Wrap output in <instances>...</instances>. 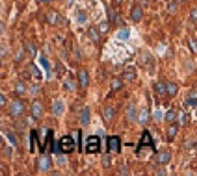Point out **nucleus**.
<instances>
[{
  "label": "nucleus",
  "instance_id": "obj_33",
  "mask_svg": "<svg viewBox=\"0 0 197 176\" xmlns=\"http://www.w3.org/2000/svg\"><path fill=\"white\" fill-rule=\"evenodd\" d=\"M64 88L66 90H68V91H74L75 90V83L73 82V81H70V80H68V81H65V83H64Z\"/></svg>",
  "mask_w": 197,
  "mask_h": 176
},
{
  "label": "nucleus",
  "instance_id": "obj_53",
  "mask_svg": "<svg viewBox=\"0 0 197 176\" xmlns=\"http://www.w3.org/2000/svg\"><path fill=\"white\" fill-rule=\"evenodd\" d=\"M37 1H40V2H50L51 0H37Z\"/></svg>",
  "mask_w": 197,
  "mask_h": 176
},
{
  "label": "nucleus",
  "instance_id": "obj_27",
  "mask_svg": "<svg viewBox=\"0 0 197 176\" xmlns=\"http://www.w3.org/2000/svg\"><path fill=\"white\" fill-rule=\"evenodd\" d=\"M98 30L100 31V33H103V35L107 33L108 30H110V23L106 22V21H101L98 26Z\"/></svg>",
  "mask_w": 197,
  "mask_h": 176
},
{
  "label": "nucleus",
  "instance_id": "obj_22",
  "mask_svg": "<svg viewBox=\"0 0 197 176\" xmlns=\"http://www.w3.org/2000/svg\"><path fill=\"white\" fill-rule=\"evenodd\" d=\"M39 61H40V63L43 64L44 69L46 70V76H47V78H50V77H51V67H50V62H49V60L45 58V57H40Z\"/></svg>",
  "mask_w": 197,
  "mask_h": 176
},
{
  "label": "nucleus",
  "instance_id": "obj_30",
  "mask_svg": "<svg viewBox=\"0 0 197 176\" xmlns=\"http://www.w3.org/2000/svg\"><path fill=\"white\" fill-rule=\"evenodd\" d=\"M101 165L104 168H108L111 166V155L110 154H104L101 158Z\"/></svg>",
  "mask_w": 197,
  "mask_h": 176
},
{
  "label": "nucleus",
  "instance_id": "obj_37",
  "mask_svg": "<svg viewBox=\"0 0 197 176\" xmlns=\"http://www.w3.org/2000/svg\"><path fill=\"white\" fill-rule=\"evenodd\" d=\"M168 10L172 13V14H174L176 10H178V3L174 1V2H171L169 5H168Z\"/></svg>",
  "mask_w": 197,
  "mask_h": 176
},
{
  "label": "nucleus",
  "instance_id": "obj_41",
  "mask_svg": "<svg viewBox=\"0 0 197 176\" xmlns=\"http://www.w3.org/2000/svg\"><path fill=\"white\" fill-rule=\"evenodd\" d=\"M187 105H189V106H197V99H193V98H189L187 101Z\"/></svg>",
  "mask_w": 197,
  "mask_h": 176
},
{
  "label": "nucleus",
  "instance_id": "obj_4",
  "mask_svg": "<svg viewBox=\"0 0 197 176\" xmlns=\"http://www.w3.org/2000/svg\"><path fill=\"white\" fill-rule=\"evenodd\" d=\"M121 141L119 136H111L107 138V150L110 153H119Z\"/></svg>",
  "mask_w": 197,
  "mask_h": 176
},
{
  "label": "nucleus",
  "instance_id": "obj_29",
  "mask_svg": "<svg viewBox=\"0 0 197 176\" xmlns=\"http://www.w3.org/2000/svg\"><path fill=\"white\" fill-rule=\"evenodd\" d=\"M27 51L29 52V54H30L31 58H35L36 54H37V47H36V45H35L33 43H29V44L27 45Z\"/></svg>",
  "mask_w": 197,
  "mask_h": 176
},
{
  "label": "nucleus",
  "instance_id": "obj_19",
  "mask_svg": "<svg viewBox=\"0 0 197 176\" xmlns=\"http://www.w3.org/2000/svg\"><path fill=\"white\" fill-rule=\"evenodd\" d=\"M167 94L171 96V97H174L178 91H179V87L176 83H173V82H167Z\"/></svg>",
  "mask_w": 197,
  "mask_h": 176
},
{
  "label": "nucleus",
  "instance_id": "obj_16",
  "mask_svg": "<svg viewBox=\"0 0 197 176\" xmlns=\"http://www.w3.org/2000/svg\"><path fill=\"white\" fill-rule=\"evenodd\" d=\"M178 130H179V127H178L176 124H172V125L168 127V129H167V131H166V135H167V139H168L169 142H172V141L175 138V136H176V134H178Z\"/></svg>",
  "mask_w": 197,
  "mask_h": 176
},
{
  "label": "nucleus",
  "instance_id": "obj_39",
  "mask_svg": "<svg viewBox=\"0 0 197 176\" xmlns=\"http://www.w3.org/2000/svg\"><path fill=\"white\" fill-rule=\"evenodd\" d=\"M190 19L193 21H197V8H194L190 10Z\"/></svg>",
  "mask_w": 197,
  "mask_h": 176
},
{
  "label": "nucleus",
  "instance_id": "obj_44",
  "mask_svg": "<svg viewBox=\"0 0 197 176\" xmlns=\"http://www.w3.org/2000/svg\"><path fill=\"white\" fill-rule=\"evenodd\" d=\"M189 98H193V99H197V90H193L189 92Z\"/></svg>",
  "mask_w": 197,
  "mask_h": 176
},
{
  "label": "nucleus",
  "instance_id": "obj_10",
  "mask_svg": "<svg viewBox=\"0 0 197 176\" xmlns=\"http://www.w3.org/2000/svg\"><path fill=\"white\" fill-rule=\"evenodd\" d=\"M65 111V104L60 100H57L52 105V114L55 116H60Z\"/></svg>",
  "mask_w": 197,
  "mask_h": 176
},
{
  "label": "nucleus",
  "instance_id": "obj_23",
  "mask_svg": "<svg viewBox=\"0 0 197 176\" xmlns=\"http://www.w3.org/2000/svg\"><path fill=\"white\" fill-rule=\"evenodd\" d=\"M176 118H178V122H179L180 125H182V127L186 125V123H187V114H186V112H185L183 109H180V111L178 112Z\"/></svg>",
  "mask_w": 197,
  "mask_h": 176
},
{
  "label": "nucleus",
  "instance_id": "obj_31",
  "mask_svg": "<svg viewBox=\"0 0 197 176\" xmlns=\"http://www.w3.org/2000/svg\"><path fill=\"white\" fill-rule=\"evenodd\" d=\"M122 76H123V78L127 80V81H134V80L136 78V73H135V70L132 69L130 71H125V73L122 74Z\"/></svg>",
  "mask_w": 197,
  "mask_h": 176
},
{
  "label": "nucleus",
  "instance_id": "obj_21",
  "mask_svg": "<svg viewBox=\"0 0 197 176\" xmlns=\"http://www.w3.org/2000/svg\"><path fill=\"white\" fill-rule=\"evenodd\" d=\"M176 116H178V112L175 109H168L165 115V121L168 123H172L173 121H175Z\"/></svg>",
  "mask_w": 197,
  "mask_h": 176
},
{
  "label": "nucleus",
  "instance_id": "obj_47",
  "mask_svg": "<svg viewBox=\"0 0 197 176\" xmlns=\"http://www.w3.org/2000/svg\"><path fill=\"white\" fill-rule=\"evenodd\" d=\"M0 55H1V58H5V55H6V47H5V46H1V49H0Z\"/></svg>",
  "mask_w": 197,
  "mask_h": 176
},
{
  "label": "nucleus",
  "instance_id": "obj_17",
  "mask_svg": "<svg viewBox=\"0 0 197 176\" xmlns=\"http://www.w3.org/2000/svg\"><path fill=\"white\" fill-rule=\"evenodd\" d=\"M103 115H104V118L107 123H111L114 118V109L112 107H105L104 108V112H103Z\"/></svg>",
  "mask_w": 197,
  "mask_h": 176
},
{
  "label": "nucleus",
  "instance_id": "obj_15",
  "mask_svg": "<svg viewBox=\"0 0 197 176\" xmlns=\"http://www.w3.org/2000/svg\"><path fill=\"white\" fill-rule=\"evenodd\" d=\"M88 36L94 43H99V40H100V31L94 27H91L88 30Z\"/></svg>",
  "mask_w": 197,
  "mask_h": 176
},
{
  "label": "nucleus",
  "instance_id": "obj_46",
  "mask_svg": "<svg viewBox=\"0 0 197 176\" xmlns=\"http://www.w3.org/2000/svg\"><path fill=\"white\" fill-rule=\"evenodd\" d=\"M30 91H31V93H33V94H37V93H38V91H39V89H38L37 85H35V84H33V87H31V89H30Z\"/></svg>",
  "mask_w": 197,
  "mask_h": 176
},
{
  "label": "nucleus",
  "instance_id": "obj_51",
  "mask_svg": "<svg viewBox=\"0 0 197 176\" xmlns=\"http://www.w3.org/2000/svg\"><path fill=\"white\" fill-rule=\"evenodd\" d=\"M113 2H114L115 5H120V3L122 2V0H113Z\"/></svg>",
  "mask_w": 197,
  "mask_h": 176
},
{
  "label": "nucleus",
  "instance_id": "obj_40",
  "mask_svg": "<svg viewBox=\"0 0 197 176\" xmlns=\"http://www.w3.org/2000/svg\"><path fill=\"white\" fill-rule=\"evenodd\" d=\"M155 118L157 120V121H159V120H162V117H163V113H162V111L160 109H157L156 112H155Z\"/></svg>",
  "mask_w": 197,
  "mask_h": 176
},
{
  "label": "nucleus",
  "instance_id": "obj_6",
  "mask_svg": "<svg viewBox=\"0 0 197 176\" xmlns=\"http://www.w3.org/2000/svg\"><path fill=\"white\" fill-rule=\"evenodd\" d=\"M77 80H78V84L82 89H87L89 85V74L85 69H81L77 73Z\"/></svg>",
  "mask_w": 197,
  "mask_h": 176
},
{
  "label": "nucleus",
  "instance_id": "obj_34",
  "mask_svg": "<svg viewBox=\"0 0 197 176\" xmlns=\"http://www.w3.org/2000/svg\"><path fill=\"white\" fill-rule=\"evenodd\" d=\"M188 45H189V49L193 53H197V42L195 39H189Z\"/></svg>",
  "mask_w": 197,
  "mask_h": 176
},
{
  "label": "nucleus",
  "instance_id": "obj_1",
  "mask_svg": "<svg viewBox=\"0 0 197 176\" xmlns=\"http://www.w3.org/2000/svg\"><path fill=\"white\" fill-rule=\"evenodd\" d=\"M59 148L65 154L71 153L75 150V141L69 135H66L64 137H61V139L59 141Z\"/></svg>",
  "mask_w": 197,
  "mask_h": 176
},
{
  "label": "nucleus",
  "instance_id": "obj_9",
  "mask_svg": "<svg viewBox=\"0 0 197 176\" xmlns=\"http://www.w3.org/2000/svg\"><path fill=\"white\" fill-rule=\"evenodd\" d=\"M130 17L134 22H139L142 20V17H143V9H142L141 6L137 5V6H134L131 8Z\"/></svg>",
  "mask_w": 197,
  "mask_h": 176
},
{
  "label": "nucleus",
  "instance_id": "obj_42",
  "mask_svg": "<svg viewBox=\"0 0 197 176\" xmlns=\"http://www.w3.org/2000/svg\"><path fill=\"white\" fill-rule=\"evenodd\" d=\"M114 23L117 24V26H122L123 24V22H122V19L117 14V16H115V19H114Z\"/></svg>",
  "mask_w": 197,
  "mask_h": 176
},
{
  "label": "nucleus",
  "instance_id": "obj_36",
  "mask_svg": "<svg viewBox=\"0 0 197 176\" xmlns=\"http://www.w3.org/2000/svg\"><path fill=\"white\" fill-rule=\"evenodd\" d=\"M107 14H108V19H110V21H114V19H115L117 14L114 13V10H113V8H112V7H108V8H107Z\"/></svg>",
  "mask_w": 197,
  "mask_h": 176
},
{
  "label": "nucleus",
  "instance_id": "obj_25",
  "mask_svg": "<svg viewBox=\"0 0 197 176\" xmlns=\"http://www.w3.org/2000/svg\"><path fill=\"white\" fill-rule=\"evenodd\" d=\"M29 70H30V73L33 74L37 80H42V73H40V70H39V69H38V68L33 64V63L29 64Z\"/></svg>",
  "mask_w": 197,
  "mask_h": 176
},
{
  "label": "nucleus",
  "instance_id": "obj_50",
  "mask_svg": "<svg viewBox=\"0 0 197 176\" xmlns=\"http://www.w3.org/2000/svg\"><path fill=\"white\" fill-rule=\"evenodd\" d=\"M167 173L165 170H160V172H157V175H166Z\"/></svg>",
  "mask_w": 197,
  "mask_h": 176
},
{
  "label": "nucleus",
  "instance_id": "obj_3",
  "mask_svg": "<svg viewBox=\"0 0 197 176\" xmlns=\"http://www.w3.org/2000/svg\"><path fill=\"white\" fill-rule=\"evenodd\" d=\"M24 112V104L21 100H15L12 103L10 107H9V114L13 117L21 116Z\"/></svg>",
  "mask_w": 197,
  "mask_h": 176
},
{
  "label": "nucleus",
  "instance_id": "obj_13",
  "mask_svg": "<svg viewBox=\"0 0 197 176\" xmlns=\"http://www.w3.org/2000/svg\"><path fill=\"white\" fill-rule=\"evenodd\" d=\"M90 117H91V113H90V108L89 107H85L83 111H82V114H81V118H80V122L83 127H87L89 123H90Z\"/></svg>",
  "mask_w": 197,
  "mask_h": 176
},
{
  "label": "nucleus",
  "instance_id": "obj_48",
  "mask_svg": "<svg viewBox=\"0 0 197 176\" xmlns=\"http://www.w3.org/2000/svg\"><path fill=\"white\" fill-rule=\"evenodd\" d=\"M0 26H1V35H2V33H5V24H3V22H0Z\"/></svg>",
  "mask_w": 197,
  "mask_h": 176
},
{
  "label": "nucleus",
  "instance_id": "obj_7",
  "mask_svg": "<svg viewBox=\"0 0 197 176\" xmlns=\"http://www.w3.org/2000/svg\"><path fill=\"white\" fill-rule=\"evenodd\" d=\"M142 146H151L152 148H155L152 138H151V135H150V132H149L148 130H144V131H143V135H142V138H141V142H139V145L137 147V150H139Z\"/></svg>",
  "mask_w": 197,
  "mask_h": 176
},
{
  "label": "nucleus",
  "instance_id": "obj_8",
  "mask_svg": "<svg viewBox=\"0 0 197 176\" xmlns=\"http://www.w3.org/2000/svg\"><path fill=\"white\" fill-rule=\"evenodd\" d=\"M31 115L35 120H38L43 115V106L40 104V101L38 100H35L31 105Z\"/></svg>",
  "mask_w": 197,
  "mask_h": 176
},
{
  "label": "nucleus",
  "instance_id": "obj_24",
  "mask_svg": "<svg viewBox=\"0 0 197 176\" xmlns=\"http://www.w3.org/2000/svg\"><path fill=\"white\" fill-rule=\"evenodd\" d=\"M129 36H130V30L127 29V28L121 29L118 32V35H117V37H118L120 40H127V39L129 38Z\"/></svg>",
  "mask_w": 197,
  "mask_h": 176
},
{
  "label": "nucleus",
  "instance_id": "obj_28",
  "mask_svg": "<svg viewBox=\"0 0 197 176\" xmlns=\"http://www.w3.org/2000/svg\"><path fill=\"white\" fill-rule=\"evenodd\" d=\"M26 85H24V83H22V82H17L16 84H15V93L16 94H23L24 92H26Z\"/></svg>",
  "mask_w": 197,
  "mask_h": 176
},
{
  "label": "nucleus",
  "instance_id": "obj_2",
  "mask_svg": "<svg viewBox=\"0 0 197 176\" xmlns=\"http://www.w3.org/2000/svg\"><path fill=\"white\" fill-rule=\"evenodd\" d=\"M100 150V138L98 136H89L85 143L87 153H98Z\"/></svg>",
  "mask_w": 197,
  "mask_h": 176
},
{
  "label": "nucleus",
  "instance_id": "obj_52",
  "mask_svg": "<svg viewBox=\"0 0 197 176\" xmlns=\"http://www.w3.org/2000/svg\"><path fill=\"white\" fill-rule=\"evenodd\" d=\"M187 0H175V2L176 3H183V2H186Z\"/></svg>",
  "mask_w": 197,
  "mask_h": 176
},
{
  "label": "nucleus",
  "instance_id": "obj_49",
  "mask_svg": "<svg viewBox=\"0 0 197 176\" xmlns=\"http://www.w3.org/2000/svg\"><path fill=\"white\" fill-rule=\"evenodd\" d=\"M62 159H64L62 157H59V158H58V161H59V162H60L61 165H65V164H66V161H62Z\"/></svg>",
  "mask_w": 197,
  "mask_h": 176
},
{
  "label": "nucleus",
  "instance_id": "obj_45",
  "mask_svg": "<svg viewBox=\"0 0 197 176\" xmlns=\"http://www.w3.org/2000/svg\"><path fill=\"white\" fill-rule=\"evenodd\" d=\"M120 174H123V175L129 174V172L127 170V167H126V166H122V167L120 168Z\"/></svg>",
  "mask_w": 197,
  "mask_h": 176
},
{
  "label": "nucleus",
  "instance_id": "obj_32",
  "mask_svg": "<svg viewBox=\"0 0 197 176\" xmlns=\"http://www.w3.org/2000/svg\"><path fill=\"white\" fill-rule=\"evenodd\" d=\"M76 20H77V22H78L80 24H84V23L87 22V20H88V16H87L85 13L80 12V13L77 14V16H76Z\"/></svg>",
  "mask_w": 197,
  "mask_h": 176
},
{
  "label": "nucleus",
  "instance_id": "obj_18",
  "mask_svg": "<svg viewBox=\"0 0 197 176\" xmlns=\"http://www.w3.org/2000/svg\"><path fill=\"white\" fill-rule=\"evenodd\" d=\"M46 20H47V22L51 24V26H55V24H58V21H59V14L57 13V12H50V13H47V15H46Z\"/></svg>",
  "mask_w": 197,
  "mask_h": 176
},
{
  "label": "nucleus",
  "instance_id": "obj_38",
  "mask_svg": "<svg viewBox=\"0 0 197 176\" xmlns=\"http://www.w3.org/2000/svg\"><path fill=\"white\" fill-rule=\"evenodd\" d=\"M22 59H23V51H22V50H19V51L16 52L15 57H14V60H15V62H20V61H22Z\"/></svg>",
  "mask_w": 197,
  "mask_h": 176
},
{
  "label": "nucleus",
  "instance_id": "obj_54",
  "mask_svg": "<svg viewBox=\"0 0 197 176\" xmlns=\"http://www.w3.org/2000/svg\"><path fill=\"white\" fill-rule=\"evenodd\" d=\"M196 148H197V144H196Z\"/></svg>",
  "mask_w": 197,
  "mask_h": 176
},
{
  "label": "nucleus",
  "instance_id": "obj_12",
  "mask_svg": "<svg viewBox=\"0 0 197 176\" xmlns=\"http://www.w3.org/2000/svg\"><path fill=\"white\" fill-rule=\"evenodd\" d=\"M149 117H150V113H149V108L146 107H143L139 113H138V116H137V120H138V123L139 124H145L148 121H149Z\"/></svg>",
  "mask_w": 197,
  "mask_h": 176
},
{
  "label": "nucleus",
  "instance_id": "obj_20",
  "mask_svg": "<svg viewBox=\"0 0 197 176\" xmlns=\"http://www.w3.org/2000/svg\"><path fill=\"white\" fill-rule=\"evenodd\" d=\"M155 90H156V92L158 93V94H160V96H164L165 93H167V84L164 83V82H157L156 84H155Z\"/></svg>",
  "mask_w": 197,
  "mask_h": 176
},
{
  "label": "nucleus",
  "instance_id": "obj_5",
  "mask_svg": "<svg viewBox=\"0 0 197 176\" xmlns=\"http://www.w3.org/2000/svg\"><path fill=\"white\" fill-rule=\"evenodd\" d=\"M52 167V161L47 155H40L38 158V169L40 172H47Z\"/></svg>",
  "mask_w": 197,
  "mask_h": 176
},
{
  "label": "nucleus",
  "instance_id": "obj_14",
  "mask_svg": "<svg viewBox=\"0 0 197 176\" xmlns=\"http://www.w3.org/2000/svg\"><path fill=\"white\" fill-rule=\"evenodd\" d=\"M137 112H136V107L134 104H130L127 108V120L129 122H135L136 118H137Z\"/></svg>",
  "mask_w": 197,
  "mask_h": 176
},
{
  "label": "nucleus",
  "instance_id": "obj_43",
  "mask_svg": "<svg viewBox=\"0 0 197 176\" xmlns=\"http://www.w3.org/2000/svg\"><path fill=\"white\" fill-rule=\"evenodd\" d=\"M0 106L1 107H5L6 106V98L2 93H0Z\"/></svg>",
  "mask_w": 197,
  "mask_h": 176
},
{
  "label": "nucleus",
  "instance_id": "obj_26",
  "mask_svg": "<svg viewBox=\"0 0 197 176\" xmlns=\"http://www.w3.org/2000/svg\"><path fill=\"white\" fill-rule=\"evenodd\" d=\"M122 82H121V80H119V78H113L112 80V82H111V89L113 90V91H118V90H120V89L122 88Z\"/></svg>",
  "mask_w": 197,
  "mask_h": 176
},
{
  "label": "nucleus",
  "instance_id": "obj_11",
  "mask_svg": "<svg viewBox=\"0 0 197 176\" xmlns=\"http://www.w3.org/2000/svg\"><path fill=\"white\" fill-rule=\"evenodd\" d=\"M171 153L167 152V151H164V152H160L157 154V158H156V161L157 164L159 165H167L169 161H171Z\"/></svg>",
  "mask_w": 197,
  "mask_h": 176
},
{
  "label": "nucleus",
  "instance_id": "obj_35",
  "mask_svg": "<svg viewBox=\"0 0 197 176\" xmlns=\"http://www.w3.org/2000/svg\"><path fill=\"white\" fill-rule=\"evenodd\" d=\"M6 136H7V138L9 139V142H10V143H12V144H13L14 146H16V145H17L16 138H15V136H14V135H13L12 132H7V134H6Z\"/></svg>",
  "mask_w": 197,
  "mask_h": 176
}]
</instances>
